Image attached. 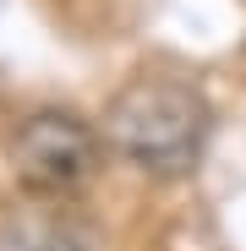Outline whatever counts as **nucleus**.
I'll return each mask as SVG.
<instances>
[{"label":"nucleus","instance_id":"nucleus-1","mask_svg":"<svg viewBox=\"0 0 246 251\" xmlns=\"http://www.w3.org/2000/svg\"><path fill=\"white\" fill-rule=\"evenodd\" d=\"M104 137L148 175H186L208 142V99L181 76H137L104 109Z\"/></svg>","mask_w":246,"mask_h":251},{"label":"nucleus","instance_id":"nucleus-2","mask_svg":"<svg viewBox=\"0 0 246 251\" xmlns=\"http://www.w3.org/2000/svg\"><path fill=\"white\" fill-rule=\"evenodd\" d=\"M99 164H104L99 131L88 120L66 115V109L27 115L22 131L11 137V170H17V180L33 197H50V202L77 197L82 186L99 175Z\"/></svg>","mask_w":246,"mask_h":251},{"label":"nucleus","instance_id":"nucleus-3","mask_svg":"<svg viewBox=\"0 0 246 251\" xmlns=\"http://www.w3.org/2000/svg\"><path fill=\"white\" fill-rule=\"evenodd\" d=\"M82 235L66 219H6L0 224V251H77Z\"/></svg>","mask_w":246,"mask_h":251}]
</instances>
